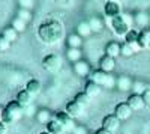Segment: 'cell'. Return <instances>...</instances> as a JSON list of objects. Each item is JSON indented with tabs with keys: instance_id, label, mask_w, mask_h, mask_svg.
Masks as SVG:
<instances>
[{
	"instance_id": "6da1fadb",
	"label": "cell",
	"mask_w": 150,
	"mask_h": 134,
	"mask_svg": "<svg viewBox=\"0 0 150 134\" xmlns=\"http://www.w3.org/2000/svg\"><path fill=\"white\" fill-rule=\"evenodd\" d=\"M63 33H65L63 32V24L56 18L45 20L44 23L39 24V27H38V38L47 45L59 42L63 38Z\"/></svg>"
},
{
	"instance_id": "7a4b0ae2",
	"label": "cell",
	"mask_w": 150,
	"mask_h": 134,
	"mask_svg": "<svg viewBox=\"0 0 150 134\" xmlns=\"http://www.w3.org/2000/svg\"><path fill=\"white\" fill-rule=\"evenodd\" d=\"M24 115V108L14 100L6 104V107H3V118H2V122H5L6 125L11 124H15L17 120H20Z\"/></svg>"
},
{
	"instance_id": "3957f363",
	"label": "cell",
	"mask_w": 150,
	"mask_h": 134,
	"mask_svg": "<svg viewBox=\"0 0 150 134\" xmlns=\"http://www.w3.org/2000/svg\"><path fill=\"white\" fill-rule=\"evenodd\" d=\"M62 65H63V60H62V57H60L59 54H54V53L47 54V56L44 57V60H42L44 69L48 71V72H51V74H56V72H59L60 68H62Z\"/></svg>"
},
{
	"instance_id": "277c9868",
	"label": "cell",
	"mask_w": 150,
	"mask_h": 134,
	"mask_svg": "<svg viewBox=\"0 0 150 134\" xmlns=\"http://www.w3.org/2000/svg\"><path fill=\"white\" fill-rule=\"evenodd\" d=\"M111 29H112V32H114L117 36H122V38H125L126 33L131 30V27L128 26L126 23H125V20L122 18V15H119V17L111 20Z\"/></svg>"
},
{
	"instance_id": "5b68a950",
	"label": "cell",
	"mask_w": 150,
	"mask_h": 134,
	"mask_svg": "<svg viewBox=\"0 0 150 134\" xmlns=\"http://www.w3.org/2000/svg\"><path fill=\"white\" fill-rule=\"evenodd\" d=\"M132 113H134V110L129 107V104L128 103H119L116 107H114V116L120 120H126V119H129L131 116H132Z\"/></svg>"
},
{
	"instance_id": "8992f818",
	"label": "cell",
	"mask_w": 150,
	"mask_h": 134,
	"mask_svg": "<svg viewBox=\"0 0 150 134\" xmlns=\"http://www.w3.org/2000/svg\"><path fill=\"white\" fill-rule=\"evenodd\" d=\"M56 119L59 120V122H60L62 125H63L65 131H71V133H72V130L75 128L74 118H72L69 113H66V110H62V112L56 113Z\"/></svg>"
},
{
	"instance_id": "52a82bcc",
	"label": "cell",
	"mask_w": 150,
	"mask_h": 134,
	"mask_svg": "<svg viewBox=\"0 0 150 134\" xmlns=\"http://www.w3.org/2000/svg\"><path fill=\"white\" fill-rule=\"evenodd\" d=\"M104 14L107 18L112 20V18L122 15V6L119 5V2H107L104 6Z\"/></svg>"
},
{
	"instance_id": "ba28073f",
	"label": "cell",
	"mask_w": 150,
	"mask_h": 134,
	"mask_svg": "<svg viewBox=\"0 0 150 134\" xmlns=\"http://www.w3.org/2000/svg\"><path fill=\"white\" fill-rule=\"evenodd\" d=\"M102 127L105 130H108L110 133H116L120 128V120L114 116V113H112V115H107L102 119Z\"/></svg>"
},
{
	"instance_id": "9c48e42d",
	"label": "cell",
	"mask_w": 150,
	"mask_h": 134,
	"mask_svg": "<svg viewBox=\"0 0 150 134\" xmlns=\"http://www.w3.org/2000/svg\"><path fill=\"white\" fill-rule=\"evenodd\" d=\"M126 103L129 104V107L132 108L134 112H140V110H143V108L146 107L143 95H137V93H132L129 98L126 100Z\"/></svg>"
},
{
	"instance_id": "30bf717a",
	"label": "cell",
	"mask_w": 150,
	"mask_h": 134,
	"mask_svg": "<svg viewBox=\"0 0 150 134\" xmlns=\"http://www.w3.org/2000/svg\"><path fill=\"white\" fill-rule=\"evenodd\" d=\"M138 36H140V32H137L135 29H131V30L126 33V36H125V42L129 44L134 50H135V53L141 50V47L138 45Z\"/></svg>"
},
{
	"instance_id": "8fae6325",
	"label": "cell",
	"mask_w": 150,
	"mask_h": 134,
	"mask_svg": "<svg viewBox=\"0 0 150 134\" xmlns=\"http://www.w3.org/2000/svg\"><path fill=\"white\" fill-rule=\"evenodd\" d=\"M107 77H108V72L102 71V69H95L89 74V80L99 84V86H105V81H107Z\"/></svg>"
},
{
	"instance_id": "7c38bea8",
	"label": "cell",
	"mask_w": 150,
	"mask_h": 134,
	"mask_svg": "<svg viewBox=\"0 0 150 134\" xmlns=\"http://www.w3.org/2000/svg\"><path fill=\"white\" fill-rule=\"evenodd\" d=\"M72 69L77 76L80 77H89L90 74V65L86 62V60H80V62H75L72 65Z\"/></svg>"
},
{
	"instance_id": "4fadbf2b",
	"label": "cell",
	"mask_w": 150,
	"mask_h": 134,
	"mask_svg": "<svg viewBox=\"0 0 150 134\" xmlns=\"http://www.w3.org/2000/svg\"><path fill=\"white\" fill-rule=\"evenodd\" d=\"M15 101H17L23 108H27V107L32 104V101H33V96H32L26 89H23V91H18V93H17V96H15Z\"/></svg>"
},
{
	"instance_id": "5bb4252c",
	"label": "cell",
	"mask_w": 150,
	"mask_h": 134,
	"mask_svg": "<svg viewBox=\"0 0 150 134\" xmlns=\"http://www.w3.org/2000/svg\"><path fill=\"white\" fill-rule=\"evenodd\" d=\"M114 66H116V59H112V57H110L107 54H104L101 59H99V69L108 72V74H110V72H112Z\"/></svg>"
},
{
	"instance_id": "9a60e30c",
	"label": "cell",
	"mask_w": 150,
	"mask_h": 134,
	"mask_svg": "<svg viewBox=\"0 0 150 134\" xmlns=\"http://www.w3.org/2000/svg\"><path fill=\"white\" fill-rule=\"evenodd\" d=\"M122 53V44H119L117 41H110L107 45H105V54L116 59L117 56H120Z\"/></svg>"
},
{
	"instance_id": "2e32d148",
	"label": "cell",
	"mask_w": 150,
	"mask_h": 134,
	"mask_svg": "<svg viewBox=\"0 0 150 134\" xmlns=\"http://www.w3.org/2000/svg\"><path fill=\"white\" fill-rule=\"evenodd\" d=\"M132 86H134V81L131 80V77H128V76H120V77H117V84H116V88H117L120 92L132 91Z\"/></svg>"
},
{
	"instance_id": "e0dca14e",
	"label": "cell",
	"mask_w": 150,
	"mask_h": 134,
	"mask_svg": "<svg viewBox=\"0 0 150 134\" xmlns=\"http://www.w3.org/2000/svg\"><path fill=\"white\" fill-rule=\"evenodd\" d=\"M65 110H66V113H69L72 118H78V116H81L83 112H84V105L78 104L77 101H71V103L66 104Z\"/></svg>"
},
{
	"instance_id": "ac0fdd59",
	"label": "cell",
	"mask_w": 150,
	"mask_h": 134,
	"mask_svg": "<svg viewBox=\"0 0 150 134\" xmlns=\"http://www.w3.org/2000/svg\"><path fill=\"white\" fill-rule=\"evenodd\" d=\"M102 91V86H99V84L90 81V80H87L86 83V86H84V93L87 96H90V98H95V96H98L99 93H101Z\"/></svg>"
},
{
	"instance_id": "d6986e66",
	"label": "cell",
	"mask_w": 150,
	"mask_h": 134,
	"mask_svg": "<svg viewBox=\"0 0 150 134\" xmlns=\"http://www.w3.org/2000/svg\"><path fill=\"white\" fill-rule=\"evenodd\" d=\"M26 89L32 96H36V95H39L41 93V91H42V84H41V81L39 80H36V78H32V80H29L27 83H26Z\"/></svg>"
},
{
	"instance_id": "ffe728a7",
	"label": "cell",
	"mask_w": 150,
	"mask_h": 134,
	"mask_svg": "<svg viewBox=\"0 0 150 134\" xmlns=\"http://www.w3.org/2000/svg\"><path fill=\"white\" fill-rule=\"evenodd\" d=\"M47 131H48L50 134H63V133H65V128H63V125H62L56 118H53V119L47 124Z\"/></svg>"
},
{
	"instance_id": "44dd1931",
	"label": "cell",
	"mask_w": 150,
	"mask_h": 134,
	"mask_svg": "<svg viewBox=\"0 0 150 134\" xmlns=\"http://www.w3.org/2000/svg\"><path fill=\"white\" fill-rule=\"evenodd\" d=\"M53 119V113L48 110V108H41V110H38L36 112V120L39 124H48L50 120Z\"/></svg>"
},
{
	"instance_id": "7402d4cb",
	"label": "cell",
	"mask_w": 150,
	"mask_h": 134,
	"mask_svg": "<svg viewBox=\"0 0 150 134\" xmlns=\"http://www.w3.org/2000/svg\"><path fill=\"white\" fill-rule=\"evenodd\" d=\"M134 20H135V24L147 29V26L150 24V14H147V12H137L134 15Z\"/></svg>"
},
{
	"instance_id": "603a6c76",
	"label": "cell",
	"mask_w": 150,
	"mask_h": 134,
	"mask_svg": "<svg viewBox=\"0 0 150 134\" xmlns=\"http://www.w3.org/2000/svg\"><path fill=\"white\" fill-rule=\"evenodd\" d=\"M75 33H78L81 38H87V36H90L93 32H92V27H90L89 21H81V23H78Z\"/></svg>"
},
{
	"instance_id": "cb8c5ba5",
	"label": "cell",
	"mask_w": 150,
	"mask_h": 134,
	"mask_svg": "<svg viewBox=\"0 0 150 134\" xmlns=\"http://www.w3.org/2000/svg\"><path fill=\"white\" fill-rule=\"evenodd\" d=\"M149 44H150V30L143 29L138 36V45L141 47V50H149Z\"/></svg>"
},
{
	"instance_id": "d4e9b609",
	"label": "cell",
	"mask_w": 150,
	"mask_h": 134,
	"mask_svg": "<svg viewBox=\"0 0 150 134\" xmlns=\"http://www.w3.org/2000/svg\"><path fill=\"white\" fill-rule=\"evenodd\" d=\"M66 42H68V48H80L83 45V38L78 33H71L68 35Z\"/></svg>"
},
{
	"instance_id": "484cf974",
	"label": "cell",
	"mask_w": 150,
	"mask_h": 134,
	"mask_svg": "<svg viewBox=\"0 0 150 134\" xmlns=\"http://www.w3.org/2000/svg\"><path fill=\"white\" fill-rule=\"evenodd\" d=\"M81 56H83V53H81L80 48H68L66 50V59L69 60V62H72V63L83 60Z\"/></svg>"
},
{
	"instance_id": "4316f807",
	"label": "cell",
	"mask_w": 150,
	"mask_h": 134,
	"mask_svg": "<svg viewBox=\"0 0 150 134\" xmlns=\"http://www.w3.org/2000/svg\"><path fill=\"white\" fill-rule=\"evenodd\" d=\"M2 35L5 36V38L12 44V42H15L17 41V38H18V32L12 27V26H8V27H5L3 30H2Z\"/></svg>"
},
{
	"instance_id": "83f0119b",
	"label": "cell",
	"mask_w": 150,
	"mask_h": 134,
	"mask_svg": "<svg viewBox=\"0 0 150 134\" xmlns=\"http://www.w3.org/2000/svg\"><path fill=\"white\" fill-rule=\"evenodd\" d=\"M89 24L92 27V32H96V33L104 29V21H102V18H99V17H92L89 20Z\"/></svg>"
},
{
	"instance_id": "f1b7e54d",
	"label": "cell",
	"mask_w": 150,
	"mask_h": 134,
	"mask_svg": "<svg viewBox=\"0 0 150 134\" xmlns=\"http://www.w3.org/2000/svg\"><path fill=\"white\" fill-rule=\"evenodd\" d=\"M26 24H27L26 21H23L21 18H18V17H15L14 20H12V23H11V26H12V27H14V29H15V30H17L18 33H23L24 30H26V27H27V26H26Z\"/></svg>"
},
{
	"instance_id": "f546056e",
	"label": "cell",
	"mask_w": 150,
	"mask_h": 134,
	"mask_svg": "<svg viewBox=\"0 0 150 134\" xmlns=\"http://www.w3.org/2000/svg\"><path fill=\"white\" fill-rule=\"evenodd\" d=\"M149 89V86L144 81H134V86H132V92L137 95H143L146 91Z\"/></svg>"
},
{
	"instance_id": "4dcf8cb0",
	"label": "cell",
	"mask_w": 150,
	"mask_h": 134,
	"mask_svg": "<svg viewBox=\"0 0 150 134\" xmlns=\"http://www.w3.org/2000/svg\"><path fill=\"white\" fill-rule=\"evenodd\" d=\"M90 96H87L84 92H80V93H77V95H75V98H74V101H77L78 104H81V105H87V104H89L90 103Z\"/></svg>"
},
{
	"instance_id": "1f68e13d",
	"label": "cell",
	"mask_w": 150,
	"mask_h": 134,
	"mask_svg": "<svg viewBox=\"0 0 150 134\" xmlns=\"http://www.w3.org/2000/svg\"><path fill=\"white\" fill-rule=\"evenodd\" d=\"M132 54H135V50L129 45V44H122V53H120V56H125V57H131Z\"/></svg>"
},
{
	"instance_id": "d6a6232c",
	"label": "cell",
	"mask_w": 150,
	"mask_h": 134,
	"mask_svg": "<svg viewBox=\"0 0 150 134\" xmlns=\"http://www.w3.org/2000/svg\"><path fill=\"white\" fill-rule=\"evenodd\" d=\"M17 17H18V18H21L23 21H26V23L32 20V14H30V11H29V9H21V8H20V9H18Z\"/></svg>"
},
{
	"instance_id": "836d02e7",
	"label": "cell",
	"mask_w": 150,
	"mask_h": 134,
	"mask_svg": "<svg viewBox=\"0 0 150 134\" xmlns=\"http://www.w3.org/2000/svg\"><path fill=\"white\" fill-rule=\"evenodd\" d=\"M116 84H117V77H116V76H112L111 72H110L108 77H107V81H105V86H104V88H107V89H112V88H116Z\"/></svg>"
},
{
	"instance_id": "e575fe53",
	"label": "cell",
	"mask_w": 150,
	"mask_h": 134,
	"mask_svg": "<svg viewBox=\"0 0 150 134\" xmlns=\"http://www.w3.org/2000/svg\"><path fill=\"white\" fill-rule=\"evenodd\" d=\"M9 48H11V42L5 38L3 35H0V53H2V51H8Z\"/></svg>"
},
{
	"instance_id": "d590c367",
	"label": "cell",
	"mask_w": 150,
	"mask_h": 134,
	"mask_svg": "<svg viewBox=\"0 0 150 134\" xmlns=\"http://www.w3.org/2000/svg\"><path fill=\"white\" fill-rule=\"evenodd\" d=\"M18 5L21 9H32L33 5H35V0H18Z\"/></svg>"
},
{
	"instance_id": "8d00e7d4",
	"label": "cell",
	"mask_w": 150,
	"mask_h": 134,
	"mask_svg": "<svg viewBox=\"0 0 150 134\" xmlns=\"http://www.w3.org/2000/svg\"><path fill=\"white\" fill-rule=\"evenodd\" d=\"M71 134H90V133L87 130V127H84V125H75V128L72 130Z\"/></svg>"
},
{
	"instance_id": "74e56055",
	"label": "cell",
	"mask_w": 150,
	"mask_h": 134,
	"mask_svg": "<svg viewBox=\"0 0 150 134\" xmlns=\"http://www.w3.org/2000/svg\"><path fill=\"white\" fill-rule=\"evenodd\" d=\"M122 18L125 20V23L128 24V26L132 29V26L135 24V20H134V15H131V14H122Z\"/></svg>"
},
{
	"instance_id": "f35d334b",
	"label": "cell",
	"mask_w": 150,
	"mask_h": 134,
	"mask_svg": "<svg viewBox=\"0 0 150 134\" xmlns=\"http://www.w3.org/2000/svg\"><path fill=\"white\" fill-rule=\"evenodd\" d=\"M143 98H144V103H146V105H150V88L143 93Z\"/></svg>"
},
{
	"instance_id": "ab89813d",
	"label": "cell",
	"mask_w": 150,
	"mask_h": 134,
	"mask_svg": "<svg viewBox=\"0 0 150 134\" xmlns=\"http://www.w3.org/2000/svg\"><path fill=\"white\" fill-rule=\"evenodd\" d=\"M6 133H8V125L0 120V134H6Z\"/></svg>"
},
{
	"instance_id": "60d3db41",
	"label": "cell",
	"mask_w": 150,
	"mask_h": 134,
	"mask_svg": "<svg viewBox=\"0 0 150 134\" xmlns=\"http://www.w3.org/2000/svg\"><path fill=\"white\" fill-rule=\"evenodd\" d=\"M93 134H112V133H110L108 130H105L104 127H101V128H98V130H96Z\"/></svg>"
},
{
	"instance_id": "b9f144b4",
	"label": "cell",
	"mask_w": 150,
	"mask_h": 134,
	"mask_svg": "<svg viewBox=\"0 0 150 134\" xmlns=\"http://www.w3.org/2000/svg\"><path fill=\"white\" fill-rule=\"evenodd\" d=\"M56 2H57L60 6H69L72 0H56Z\"/></svg>"
},
{
	"instance_id": "7bdbcfd3",
	"label": "cell",
	"mask_w": 150,
	"mask_h": 134,
	"mask_svg": "<svg viewBox=\"0 0 150 134\" xmlns=\"http://www.w3.org/2000/svg\"><path fill=\"white\" fill-rule=\"evenodd\" d=\"M2 118H3V107H0V120H2Z\"/></svg>"
},
{
	"instance_id": "ee69618b",
	"label": "cell",
	"mask_w": 150,
	"mask_h": 134,
	"mask_svg": "<svg viewBox=\"0 0 150 134\" xmlns=\"http://www.w3.org/2000/svg\"><path fill=\"white\" fill-rule=\"evenodd\" d=\"M39 134H50V133H48V131H41Z\"/></svg>"
},
{
	"instance_id": "f6af8a7d",
	"label": "cell",
	"mask_w": 150,
	"mask_h": 134,
	"mask_svg": "<svg viewBox=\"0 0 150 134\" xmlns=\"http://www.w3.org/2000/svg\"><path fill=\"white\" fill-rule=\"evenodd\" d=\"M107 2H117V0H107Z\"/></svg>"
}]
</instances>
